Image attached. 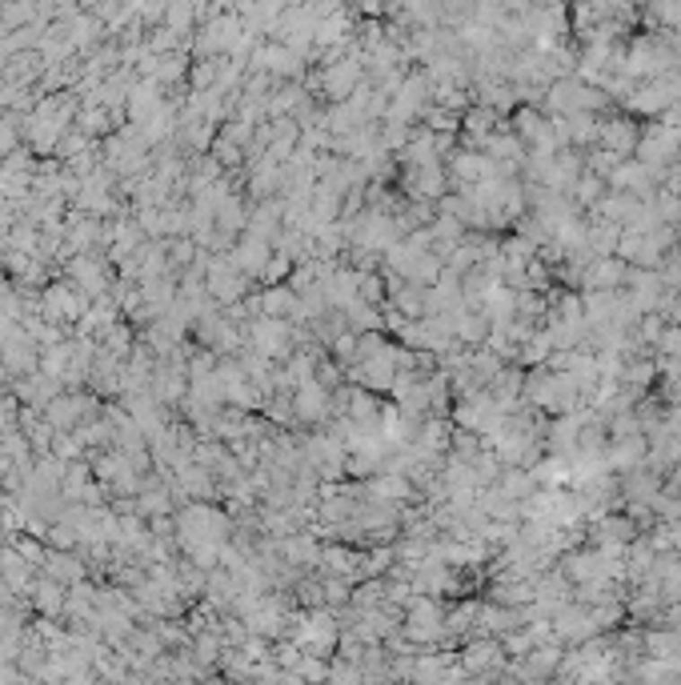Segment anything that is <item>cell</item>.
<instances>
[{"mask_svg": "<svg viewBox=\"0 0 681 685\" xmlns=\"http://www.w3.org/2000/svg\"><path fill=\"white\" fill-rule=\"evenodd\" d=\"M622 281H629V264L617 261V256H601V261L593 264L589 273H585V285H589V293H609V289H617Z\"/></svg>", "mask_w": 681, "mask_h": 685, "instance_id": "cell-1", "label": "cell"}, {"mask_svg": "<svg viewBox=\"0 0 681 685\" xmlns=\"http://www.w3.org/2000/svg\"><path fill=\"white\" fill-rule=\"evenodd\" d=\"M533 490H537V481H533V477L529 473H510V477H505V481H502V493H505V498H529V493Z\"/></svg>", "mask_w": 681, "mask_h": 685, "instance_id": "cell-3", "label": "cell"}, {"mask_svg": "<svg viewBox=\"0 0 681 685\" xmlns=\"http://www.w3.org/2000/svg\"><path fill=\"white\" fill-rule=\"evenodd\" d=\"M598 141L606 144L614 157H625V152L637 144V133H633V125H625V121H609V125H601V136H598Z\"/></svg>", "mask_w": 681, "mask_h": 685, "instance_id": "cell-2", "label": "cell"}]
</instances>
